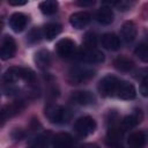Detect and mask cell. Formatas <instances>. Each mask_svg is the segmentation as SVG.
<instances>
[{
	"mask_svg": "<svg viewBox=\"0 0 148 148\" xmlns=\"http://www.w3.org/2000/svg\"><path fill=\"white\" fill-rule=\"evenodd\" d=\"M45 116L51 123L59 125L67 124L72 117L69 110H67L61 105H54V104H51L45 109Z\"/></svg>",
	"mask_w": 148,
	"mask_h": 148,
	"instance_id": "obj_1",
	"label": "cell"
},
{
	"mask_svg": "<svg viewBox=\"0 0 148 148\" xmlns=\"http://www.w3.org/2000/svg\"><path fill=\"white\" fill-rule=\"evenodd\" d=\"M94 75H95V71H92L91 68L75 67L68 72L67 80L71 84H81V83H84V82L89 81L90 79H92Z\"/></svg>",
	"mask_w": 148,
	"mask_h": 148,
	"instance_id": "obj_2",
	"label": "cell"
},
{
	"mask_svg": "<svg viewBox=\"0 0 148 148\" xmlns=\"http://www.w3.org/2000/svg\"><path fill=\"white\" fill-rule=\"evenodd\" d=\"M74 130L80 136H87L90 135L91 133L95 132L96 130V121L94 118L89 116H83L80 117L75 124H74Z\"/></svg>",
	"mask_w": 148,
	"mask_h": 148,
	"instance_id": "obj_3",
	"label": "cell"
},
{
	"mask_svg": "<svg viewBox=\"0 0 148 148\" xmlns=\"http://www.w3.org/2000/svg\"><path fill=\"white\" fill-rule=\"evenodd\" d=\"M119 80L113 75H106L104 76L99 83H98V91L102 96H113L116 95Z\"/></svg>",
	"mask_w": 148,
	"mask_h": 148,
	"instance_id": "obj_4",
	"label": "cell"
},
{
	"mask_svg": "<svg viewBox=\"0 0 148 148\" xmlns=\"http://www.w3.org/2000/svg\"><path fill=\"white\" fill-rule=\"evenodd\" d=\"M16 52V44L15 40L10 36H5L1 40L0 46V57L2 60H7L14 57Z\"/></svg>",
	"mask_w": 148,
	"mask_h": 148,
	"instance_id": "obj_5",
	"label": "cell"
},
{
	"mask_svg": "<svg viewBox=\"0 0 148 148\" xmlns=\"http://www.w3.org/2000/svg\"><path fill=\"white\" fill-rule=\"evenodd\" d=\"M80 59L89 62V64H99L104 61V54L102 51L92 47V49H88L86 47L84 50H82L80 52Z\"/></svg>",
	"mask_w": 148,
	"mask_h": 148,
	"instance_id": "obj_6",
	"label": "cell"
},
{
	"mask_svg": "<svg viewBox=\"0 0 148 148\" xmlns=\"http://www.w3.org/2000/svg\"><path fill=\"white\" fill-rule=\"evenodd\" d=\"M75 43L69 39V38H62L60 39L57 45H56V50L57 53L61 57V58H69L74 54L75 52Z\"/></svg>",
	"mask_w": 148,
	"mask_h": 148,
	"instance_id": "obj_7",
	"label": "cell"
},
{
	"mask_svg": "<svg viewBox=\"0 0 148 148\" xmlns=\"http://www.w3.org/2000/svg\"><path fill=\"white\" fill-rule=\"evenodd\" d=\"M116 95L121 99H133L136 95V91L132 83L126 81H120L118 84Z\"/></svg>",
	"mask_w": 148,
	"mask_h": 148,
	"instance_id": "obj_8",
	"label": "cell"
},
{
	"mask_svg": "<svg viewBox=\"0 0 148 148\" xmlns=\"http://www.w3.org/2000/svg\"><path fill=\"white\" fill-rule=\"evenodd\" d=\"M90 22V14L87 12H76L71 15L69 23L75 29H83Z\"/></svg>",
	"mask_w": 148,
	"mask_h": 148,
	"instance_id": "obj_9",
	"label": "cell"
},
{
	"mask_svg": "<svg viewBox=\"0 0 148 148\" xmlns=\"http://www.w3.org/2000/svg\"><path fill=\"white\" fill-rule=\"evenodd\" d=\"M71 101L79 105H90L95 102V96L90 91H74L71 95Z\"/></svg>",
	"mask_w": 148,
	"mask_h": 148,
	"instance_id": "obj_10",
	"label": "cell"
},
{
	"mask_svg": "<svg viewBox=\"0 0 148 148\" xmlns=\"http://www.w3.org/2000/svg\"><path fill=\"white\" fill-rule=\"evenodd\" d=\"M124 128L121 127V125H118L116 123H113L109 130H108V141L110 142V145L112 146H117L121 139H123V135H124Z\"/></svg>",
	"mask_w": 148,
	"mask_h": 148,
	"instance_id": "obj_11",
	"label": "cell"
},
{
	"mask_svg": "<svg viewBox=\"0 0 148 148\" xmlns=\"http://www.w3.org/2000/svg\"><path fill=\"white\" fill-rule=\"evenodd\" d=\"M28 17L23 13H14L9 18V25L15 32H21L27 27Z\"/></svg>",
	"mask_w": 148,
	"mask_h": 148,
	"instance_id": "obj_12",
	"label": "cell"
},
{
	"mask_svg": "<svg viewBox=\"0 0 148 148\" xmlns=\"http://www.w3.org/2000/svg\"><path fill=\"white\" fill-rule=\"evenodd\" d=\"M120 35H121V38L124 39V42L132 43L136 37V27H135L134 22L126 21L121 27Z\"/></svg>",
	"mask_w": 148,
	"mask_h": 148,
	"instance_id": "obj_13",
	"label": "cell"
},
{
	"mask_svg": "<svg viewBox=\"0 0 148 148\" xmlns=\"http://www.w3.org/2000/svg\"><path fill=\"white\" fill-rule=\"evenodd\" d=\"M142 120V112L141 110H134L130 116H126L123 120H121V127L124 128V131L130 130L135 127L140 121Z\"/></svg>",
	"mask_w": 148,
	"mask_h": 148,
	"instance_id": "obj_14",
	"label": "cell"
},
{
	"mask_svg": "<svg viewBox=\"0 0 148 148\" xmlns=\"http://www.w3.org/2000/svg\"><path fill=\"white\" fill-rule=\"evenodd\" d=\"M18 80H23V68L9 67L3 74V81L7 84H14Z\"/></svg>",
	"mask_w": 148,
	"mask_h": 148,
	"instance_id": "obj_15",
	"label": "cell"
},
{
	"mask_svg": "<svg viewBox=\"0 0 148 148\" xmlns=\"http://www.w3.org/2000/svg\"><path fill=\"white\" fill-rule=\"evenodd\" d=\"M102 45L106 49V50H111V51H116L120 47V39L117 35L114 34H104L101 38Z\"/></svg>",
	"mask_w": 148,
	"mask_h": 148,
	"instance_id": "obj_16",
	"label": "cell"
},
{
	"mask_svg": "<svg viewBox=\"0 0 148 148\" xmlns=\"http://www.w3.org/2000/svg\"><path fill=\"white\" fill-rule=\"evenodd\" d=\"M22 109H23L22 101H15V102L3 106L2 110H1V119H2V121H5L6 118H8V117H13V116L17 114L18 112H21Z\"/></svg>",
	"mask_w": 148,
	"mask_h": 148,
	"instance_id": "obj_17",
	"label": "cell"
},
{
	"mask_svg": "<svg viewBox=\"0 0 148 148\" xmlns=\"http://www.w3.org/2000/svg\"><path fill=\"white\" fill-rule=\"evenodd\" d=\"M96 20L98 23L103 24V25H109L112 23L113 21V12L110 7L108 6H102L97 14H96Z\"/></svg>",
	"mask_w": 148,
	"mask_h": 148,
	"instance_id": "obj_18",
	"label": "cell"
},
{
	"mask_svg": "<svg viewBox=\"0 0 148 148\" xmlns=\"http://www.w3.org/2000/svg\"><path fill=\"white\" fill-rule=\"evenodd\" d=\"M35 62L38 68L46 69L51 65V56L47 50H39L35 54Z\"/></svg>",
	"mask_w": 148,
	"mask_h": 148,
	"instance_id": "obj_19",
	"label": "cell"
},
{
	"mask_svg": "<svg viewBox=\"0 0 148 148\" xmlns=\"http://www.w3.org/2000/svg\"><path fill=\"white\" fill-rule=\"evenodd\" d=\"M52 145L56 148H71L73 145V139L68 133H59L53 136Z\"/></svg>",
	"mask_w": 148,
	"mask_h": 148,
	"instance_id": "obj_20",
	"label": "cell"
},
{
	"mask_svg": "<svg viewBox=\"0 0 148 148\" xmlns=\"http://www.w3.org/2000/svg\"><path fill=\"white\" fill-rule=\"evenodd\" d=\"M113 65H114V67H116L118 71H120V72H130V71H132L133 67H134L133 61H132L131 59L126 58V57H123V56L117 57V58L114 59V61H113Z\"/></svg>",
	"mask_w": 148,
	"mask_h": 148,
	"instance_id": "obj_21",
	"label": "cell"
},
{
	"mask_svg": "<svg viewBox=\"0 0 148 148\" xmlns=\"http://www.w3.org/2000/svg\"><path fill=\"white\" fill-rule=\"evenodd\" d=\"M146 142V136L142 132H134L132 133L128 139H127V143L130 145V147L132 148H141Z\"/></svg>",
	"mask_w": 148,
	"mask_h": 148,
	"instance_id": "obj_22",
	"label": "cell"
},
{
	"mask_svg": "<svg viewBox=\"0 0 148 148\" xmlns=\"http://www.w3.org/2000/svg\"><path fill=\"white\" fill-rule=\"evenodd\" d=\"M44 37L49 40L54 39L61 32V25L58 23H49L44 27Z\"/></svg>",
	"mask_w": 148,
	"mask_h": 148,
	"instance_id": "obj_23",
	"label": "cell"
},
{
	"mask_svg": "<svg viewBox=\"0 0 148 148\" xmlns=\"http://www.w3.org/2000/svg\"><path fill=\"white\" fill-rule=\"evenodd\" d=\"M39 9L45 15H52L58 10V2L54 0H45L39 3Z\"/></svg>",
	"mask_w": 148,
	"mask_h": 148,
	"instance_id": "obj_24",
	"label": "cell"
},
{
	"mask_svg": "<svg viewBox=\"0 0 148 148\" xmlns=\"http://www.w3.org/2000/svg\"><path fill=\"white\" fill-rule=\"evenodd\" d=\"M53 138H50L49 134H42L35 139L34 148H47L50 145H52Z\"/></svg>",
	"mask_w": 148,
	"mask_h": 148,
	"instance_id": "obj_25",
	"label": "cell"
},
{
	"mask_svg": "<svg viewBox=\"0 0 148 148\" xmlns=\"http://www.w3.org/2000/svg\"><path fill=\"white\" fill-rule=\"evenodd\" d=\"M135 56L143 62H148V44H139L134 50Z\"/></svg>",
	"mask_w": 148,
	"mask_h": 148,
	"instance_id": "obj_26",
	"label": "cell"
},
{
	"mask_svg": "<svg viewBox=\"0 0 148 148\" xmlns=\"http://www.w3.org/2000/svg\"><path fill=\"white\" fill-rule=\"evenodd\" d=\"M40 37H42V31L38 29V28H34L32 30H30V32L28 34V42L34 44V43H37L40 40Z\"/></svg>",
	"mask_w": 148,
	"mask_h": 148,
	"instance_id": "obj_27",
	"label": "cell"
},
{
	"mask_svg": "<svg viewBox=\"0 0 148 148\" xmlns=\"http://www.w3.org/2000/svg\"><path fill=\"white\" fill-rule=\"evenodd\" d=\"M84 44L88 49H92L96 45V36L92 32H88L84 36Z\"/></svg>",
	"mask_w": 148,
	"mask_h": 148,
	"instance_id": "obj_28",
	"label": "cell"
},
{
	"mask_svg": "<svg viewBox=\"0 0 148 148\" xmlns=\"http://www.w3.org/2000/svg\"><path fill=\"white\" fill-rule=\"evenodd\" d=\"M113 5H114V6H117V8H118L119 10L125 12V10L130 9V8L134 5V2H132V1H126V0H121V1L113 2Z\"/></svg>",
	"mask_w": 148,
	"mask_h": 148,
	"instance_id": "obj_29",
	"label": "cell"
},
{
	"mask_svg": "<svg viewBox=\"0 0 148 148\" xmlns=\"http://www.w3.org/2000/svg\"><path fill=\"white\" fill-rule=\"evenodd\" d=\"M23 80L28 83H32L35 81V73L29 68H23Z\"/></svg>",
	"mask_w": 148,
	"mask_h": 148,
	"instance_id": "obj_30",
	"label": "cell"
},
{
	"mask_svg": "<svg viewBox=\"0 0 148 148\" xmlns=\"http://www.w3.org/2000/svg\"><path fill=\"white\" fill-rule=\"evenodd\" d=\"M140 92H141V95L145 96V97L148 96V76H146V77L142 80V82H141V84H140Z\"/></svg>",
	"mask_w": 148,
	"mask_h": 148,
	"instance_id": "obj_31",
	"label": "cell"
},
{
	"mask_svg": "<svg viewBox=\"0 0 148 148\" xmlns=\"http://www.w3.org/2000/svg\"><path fill=\"white\" fill-rule=\"evenodd\" d=\"M12 136L15 139V140H21L24 138V132L21 130V128H15L12 133Z\"/></svg>",
	"mask_w": 148,
	"mask_h": 148,
	"instance_id": "obj_32",
	"label": "cell"
},
{
	"mask_svg": "<svg viewBox=\"0 0 148 148\" xmlns=\"http://www.w3.org/2000/svg\"><path fill=\"white\" fill-rule=\"evenodd\" d=\"M8 3L12 6H23L27 3L25 0H8Z\"/></svg>",
	"mask_w": 148,
	"mask_h": 148,
	"instance_id": "obj_33",
	"label": "cell"
},
{
	"mask_svg": "<svg viewBox=\"0 0 148 148\" xmlns=\"http://www.w3.org/2000/svg\"><path fill=\"white\" fill-rule=\"evenodd\" d=\"M76 5H79V6H81V7H86V6L94 5V1H77Z\"/></svg>",
	"mask_w": 148,
	"mask_h": 148,
	"instance_id": "obj_34",
	"label": "cell"
},
{
	"mask_svg": "<svg viewBox=\"0 0 148 148\" xmlns=\"http://www.w3.org/2000/svg\"><path fill=\"white\" fill-rule=\"evenodd\" d=\"M82 148H99L96 143H86L82 146Z\"/></svg>",
	"mask_w": 148,
	"mask_h": 148,
	"instance_id": "obj_35",
	"label": "cell"
}]
</instances>
